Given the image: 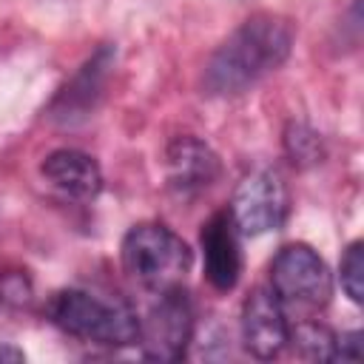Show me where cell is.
<instances>
[{"label": "cell", "instance_id": "cell-1", "mask_svg": "<svg viewBox=\"0 0 364 364\" xmlns=\"http://www.w3.org/2000/svg\"><path fill=\"white\" fill-rule=\"evenodd\" d=\"M293 48V28L284 17L259 11L247 17L205 63L202 88L208 97H236L276 71Z\"/></svg>", "mask_w": 364, "mask_h": 364}, {"label": "cell", "instance_id": "cell-2", "mask_svg": "<svg viewBox=\"0 0 364 364\" xmlns=\"http://www.w3.org/2000/svg\"><path fill=\"white\" fill-rule=\"evenodd\" d=\"M46 313L48 321L57 324L63 333L105 347H128L136 344L139 336V318L128 304L100 299L97 293L80 287L57 290L48 299Z\"/></svg>", "mask_w": 364, "mask_h": 364}, {"label": "cell", "instance_id": "cell-3", "mask_svg": "<svg viewBox=\"0 0 364 364\" xmlns=\"http://www.w3.org/2000/svg\"><path fill=\"white\" fill-rule=\"evenodd\" d=\"M119 256L125 273L151 293L182 287L193 262L185 239L159 222L134 225L122 239Z\"/></svg>", "mask_w": 364, "mask_h": 364}, {"label": "cell", "instance_id": "cell-4", "mask_svg": "<svg viewBox=\"0 0 364 364\" xmlns=\"http://www.w3.org/2000/svg\"><path fill=\"white\" fill-rule=\"evenodd\" d=\"M270 290L284 304L296 307H324L333 293V276L327 262L304 242L284 245L270 264Z\"/></svg>", "mask_w": 364, "mask_h": 364}, {"label": "cell", "instance_id": "cell-5", "mask_svg": "<svg viewBox=\"0 0 364 364\" xmlns=\"http://www.w3.org/2000/svg\"><path fill=\"white\" fill-rule=\"evenodd\" d=\"M156 301L148 307V313L139 318V336L142 353L154 361H176L185 353V344L191 341L193 316L191 304L182 293V287H171L162 293H154Z\"/></svg>", "mask_w": 364, "mask_h": 364}, {"label": "cell", "instance_id": "cell-6", "mask_svg": "<svg viewBox=\"0 0 364 364\" xmlns=\"http://www.w3.org/2000/svg\"><path fill=\"white\" fill-rule=\"evenodd\" d=\"M230 219L239 233L262 236L276 230L287 213V193L282 179L273 171H253L247 173L230 199Z\"/></svg>", "mask_w": 364, "mask_h": 364}, {"label": "cell", "instance_id": "cell-7", "mask_svg": "<svg viewBox=\"0 0 364 364\" xmlns=\"http://www.w3.org/2000/svg\"><path fill=\"white\" fill-rule=\"evenodd\" d=\"M111 65H114V48L102 46L60 88V94L54 97V102L48 108V119H54L57 125H65V128L85 122L102 100V88H105V77H108Z\"/></svg>", "mask_w": 364, "mask_h": 364}, {"label": "cell", "instance_id": "cell-8", "mask_svg": "<svg viewBox=\"0 0 364 364\" xmlns=\"http://www.w3.org/2000/svg\"><path fill=\"white\" fill-rule=\"evenodd\" d=\"M290 327L282 301L267 287H253L242 304V341L245 350L262 361L276 358L287 344Z\"/></svg>", "mask_w": 364, "mask_h": 364}, {"label": "cell", "instance_id": "cell-9", "mask_svg": "<svg viewBox=\"0 0 364 364\" xmlns=\"http://www.w3.org/2000/svg\"><path fill=\"white\" fill-rule=\"evenodd\" d=\"M236 225L230 219L228 210L213 213L199 233V245H202V259H205V279L228 293L236 287L239 273H242V250H239V239H236Z\"/></svg>", "mask_w": 364, "mask_h": 364}, {"label": "cell", "instance_id": "cell-10", "mask_svg": "<svg viewBox=\"0 0 364 364\" xmlns=\"http://www.w3.org/2000/svg\"><path fill=\"white\" fill-rule=\"evenodd\" d=\"M165 176L176 193L191 196L219 176V156L199 136H176L165 148Z\"/></svg>", "mask_w": 364, "mask_h": 364}, {"label": "cell", "instance_id": "cell-11", "mask_svg": "<svg viewBox=\"0 0 364 364\" xmlns=\"http://www.w3.org/2000/svg\"><path fill=\"white\" fill-rule=\"evenodd\" d=\"M40 173L71 199H94L102 191V171L94 156L77 148H57L40 162Z\"/></svg>", "mask_w": 364, "mask_h": 364}, {"label": "cell", "instance_id": "cell-12", "mask_svg": "<svg viewBox=\"0 0 364 364\" xmlns=\"http://www.w3.org/2000/svg\"><path fill=\"white\" fill-rule=\"evenodd\" d=\"M282 142H284L287 159L296 168H310V165H318L324 159V142L307 122H296V119L287 122Z\"/></svg>", "mask_w": 364, "mask_h": 364}, {"label": "cell", "instance_id": "cell-13", "mask_svg": "<svg viewBox=\"0 0 364 364\" xmlns=\"http://www.w3.org/2000/svg\"><path fill=\"white\" fill-rule=\"evenodd\" d=\"M287 341H293L304 358H313V361L336 358V333L318 321H299L287 336Z\"/></svg>", "mask_w": 364, "mask_h": 364}, {"label": "cell", "instance_id": "cell-14", "mask_svg": "<svg viewBox=\"0 0 364 364\" xmlns=\"http://www.w3.org/2000/svg\"><path fill=\"white\" fill-rule=\"evenodd\" d=\"M341 287L355 304L364 301V242L361 239L350 242L341 256Z\"/></svg>", "mask_w": 364, "mask_h": 364}, {"label": "cell", "instance_id": "cell-15", "mask_svg": "<svg viewBox=\"0 0 364 364\" xmlns=\"http://www.w3.org/2000/svg\"><path fill=\"white\" fill-rule=\"evenodd\" d=\"M31 299V282L20 270L0 273V301L3 304H26Z\"/></svg>", "mask_w": 364, "mask_h": 364}, {"label": "cell", "instance_id": "cell-16", "mask_svg": "<svg viewBox=\"0 0 364 364\" xmlns=\"http://www.w3.org/2000/svg\"><path fill=\"white\" fill-rule=\"evenodd\" d=\"M364 355V333L361 330H350L336 336V358L333 361H361Z\"/></svg>", "mask_w": 364, "mask_h": 364}, {"label": "cell", "instance_id": "cell-17", "mask_svg": "<svg viewBox=\"0 0 364 364\" xmlns=\"http://www.w3.org/2000/svg\"><path fill=\"white\" fill-rule=\"evenodd\" d=\"M20 361H26V353L17 350L14 344L0 341V364H20Z\"/></svg>", "mask_w": 364, "mask_h": 364}]
</instances>
